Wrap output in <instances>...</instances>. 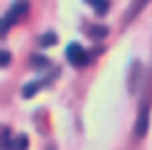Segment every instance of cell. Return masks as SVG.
<instances>
[{
  "mask_svg": "<svg viewBox=\"0 0 152 150\" xmlns=\"http://www.w3.org/2000/svg\"><path fill=\"white\" fill-rule=\"evenodd\" d=\"M8 62H11V56H8V51H3V54H0V64H3V67H5V64H8Z\"/></svg>",
  "mask_w": 152,
  "mask_h": 150,
  "instance_id": "11",
  "label": "cell"
},
{
  "mask_svg": "<svg viewBox=\"0 0 152 150\" xmlns=\"http://www.w3.org/2000/svg\"><path fill=\"white\" fill-rule=\"evenodd\" d=\"M67 62L72 67H86L88 64V51L80 46V43H69L67 46Z\"/></svg>",
  "mask_w": 152,
  "mask_h": 150,
  "instance_id": "2",
  "label": "cell"
},
{
  "mask_svg": "<svg viewBox=\"0 0 152 150\" xmlns=\"http://www.w3.org/2000/svg\"><path fill=\"white\" fill-rule=\"evenodd\" d=\"M147 132H150V105H142V110H139V121H136V137L142 140Z\"/></svg>",
  "mask_w": 152,
  "mask_h": 150,
  "instance_id": "3",
  "label": "cell"
},
{
  "mask_svg": "<svg viewBox=\"0 0 152 150\" xmlns=\"http://www.w3.org/2000/svg\"><path fill=\"white\" fill-rule=\"evenodd\" d=\"M136 78H139V62L131 64V81H128V89H131V91L136 89Z\"/></svg>",
  "mask_w": 152,
  "mask_h": 150,
  "instance_id": "8",
  "label": "cell"
},
{
  "mask_svg": "<svg viewBox=\"0 0 152 150\" xmlns=\"http://www.w3.org/2000/svg\"><path fill=\"white\" fill-rule=\"evenodd\" d=\"M53 43H56V35H53V32H45V35L40 38V46H43V48H45V46H53Z\"/></svg>",
  "mask_w": 152,
  "mask_h": 150,
  "instance_id": "10",
  "label": "cell"
},
{
  "mask_svg": "<svg viewBox=\"0 0 152 150\" xmlns=\"http://www.w3.org/2000/svg\"><path fill=\"white\" fill-rule=\"evenodd\" d=\"M86 32H88V38H94V40H102V38H107V27H102V24H94V27H88Z\"/></svg>",
  "mask_w": 152,
  "mask_h": 150,
  "instance_id": "5",
  "label": "cell"
},
{
  "mask_svg": "<svg viewBox=\"0 0 152 150\" xmlns=\"http://www.w3.org/2000/svg\"><path fill=\"white\" fill-rule=\"evenodd\" d=\"M86 3H88L99 16H102V13H107V8H110V3H107V0H86Z\"/></svg>",
  "mask_w": 152,
  "mask_h": 150,
  "instance_id": "6",
  "label": "cell"
},
{
  "mask_svg": "<svg viewBox=\"0 0 152 150\" xmlns=\"http://www.w3.org/2000/svg\"><path fill=\"white\" fill-rule=\"evenodd\" d=\"M37 89H43V81H32V83H27V86L21 89V97H24V99H32V97L37 94Z\"/></svg>",
  "mask_w": 152,
  "mask_h": 150,
  "instance_id": "4",
  "label": "cell"
},
{
  "mask_svg": "<svg viewBox=\"0 0 152 150\" xmlns=\"http://www.w3.org/2000/svg\"><path fill=\"white\" fill-rule=\"evenodd\" d=\"M27 8H29V3H27V0H16V3H13V5H11V8L3 13V21H0V32L5 35V32L11 30V24H13V21H19V19L27 13Z\"/></svg>",
  "mask_w": 152,
  "mask_h": 150,
  "instance_id": "1",
  "label": "cell"
},
{
  "mask_svg": "<svg viewBox=\"0 0 152 150\" xmlns=\"http://www.w3.org/2000/svg\"><path fill=\"white\" fill-rule=\"evenodd\" d=\"M32 67H51V62H48L45 56H40V54H35V56H32Z\"/></svg>",
  "mask_w": 152,
  "mask_h": 150,
  "instance_id": "9",
  "label": "cell"
},
{
  "mask_svg": "<svg viewBox=\"0 0 152 150\" xmlns=\"http://www.w3.org/2000/svg\"><path fill=\"white\" fill-rule=\"evenodd\" d=\"M147 3H150V0H134V8H131V11L126 13V19H134V16H136V13H139V11H142V8H144Z\"/></svg>",
  "mask_w": 152,
  "mask_h": 150,
  "instance_id": "7",
  "label": "cell"
}]
</instances>
